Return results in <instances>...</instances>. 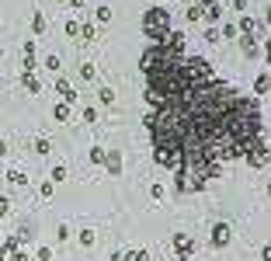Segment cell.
Returning a JSON list of instances; mask_svg holds the SVG:
<instances>
[{
    "label": "cell",
    "instance_id": "6da1fadb",
    "mask_svg": "<svg viewBox=\"0 0 271 261\" xmlns=\"http://www.w3.org/2000/svg\"><path fill=\"white\" fill-rule=\"evenodd\" d=\"M146 77V132L153 160L174 171V192L195 195L222 178L226 160L264 146L261 101L216 77L205 56H188V35L171 31L139 59Z\"/></svg>",
    "mask_w": 271,
    "mask_h": 261
},
{
    "label": "cell",
    "instance_id": "7a4b0ae2",
    "mask_svg": "<svg viewBox=\"0 0 271 261\" xmlns=\"http://www.w3.org/2000/svg\"><path fill=\"white\" fill-rule=\"evenodd\" d=\"M174 28H171V11L167 7H149L146 14H143V35L149 39V46H157V42H167V35H171Z\"/></svg>",
    "mask_w": 271,
    "mask_h": 261
},
{
    "label": "cell",
    "instance_id": "3957f363",
    "mask_svg": "<svg viewBox=\"0 0 271 261\" xmlns=\"http://www.w3.org/2000/svg\"><path fill=\"white\" fill-rule=\"evenodd\" d=\"M229 240H233V230H229V223H216L212 227V234H209V247L212 251H222V247H229Z\"/></svg>",
    "mask_w": 271,
    "mask_h": 261
},
{
    "label": "cell",
    "instance_id": "277c9868",
    "mask_svg": "<svg viewBox=\"0 0 271 261\" xmlns=\"http://www.w3.org/2000/svg\"><path fill=\"white\" fill-rule=\"evenodd\" d=\"M171 244H174V254H177V261H188L191 254H195V240H191L188 234H174V237H171Z\"/></svg>",
    "mask_w": 271,
    "mask_h": 261
},
{
    "label": "cell",
    "instance_id": "5b68a950",
    "mask_svg": "<svg viewBox=\"0 0 271 261\" xmlns=\"http://www.w3.org/2000/svg\"><path fill=\"white\" fill-rule=\"evenodd\" d=\"M237 35H244V39H261L264 28H261V21H254V18H247V14H240V21H237Z\"/></svg>",
    "mask_w": 271,
    "mask_h": 261
},
{
    "label": "cell",
    "instance_id": "8992f818",
    "mask_svg": "<svg viewBox=\"0 0 271 261\" xmlns=\"http://www.w3.org/2000/svg\"><path fill=\"white\" fill-rule=\"evenodd\" d=\"M104 171H108L111 178L122 174V154H119V150H108V154H104Z\"/></svg>",
    "mask_w": 271,
    "mask_h": 261
},
{
    "label": "cell",
    "instance_id": "52a82bcc",
    "mask_svg": "<svg viewBox=\"0 0 271 261\" xmlns=\"http://www.w3.org/2000/svg\"><path fill=\"white\" fill-rule=\"evenodd\" d=\"M21 84H25L28 94H38V91H42V80H38L35 70H21Z\"/></svg>",
    "mask_w": 271,
    "mask_h": 261
},
{
    "label": "cell",
    "instance_id": "ba28073f",
    "mask_svg": "<svg viewBox=\"0 0 271 261\" xmlns=\"http://www.w3.org/2000/svg\"><path fill=\"white\" fill-rule=\"evenodd\" d=\"M56 91L63 94V104H70V108L76 104V98H80V94H76V91L70 87V80H66V77H59V80H56Z\"/></svg>",
    "mask_w": 271,
    "mask_h": 261
},
{
    "label": "cell",
    "instance_id": "9c48e42d",
    "mask_svg": "<svg viewBox=\"0 0 271 261\" xmlns=\"http://www.w3.org/2000/svg\"><path fill=\"white\" fill-rule=\"evenodd\" d=\"M268 91H271V73L264 70V73H257V77H254V94H257V98H264Z\"/></svg>",
    "mask_w": 271,
    "mask_h": 261
},
{
    "label": "cell",
    "instance_id": "30bf717a",
    "mask_svg": "<svg viewBox=\"0 0 271 261\" xmlns=\"http://www.w3.org/2000/svg\"><path fill=\"white\" fill-rule=\"evenodd\" d=\"M240 46H244V56H247V59H257V56H261L257 39H244V35H240Z\"/></svg>",
    "mask_w": 271,
    "mask_h": 261
},
{
    "label": "cell",
    "instance_id": "8fae6325",
    "mask_svg": "<svg viewBox=\"0 0 271 261\" xmlns=\"http://www.w3.org/2000/svg\"><path fill=\"white\" fill-rule=\"evenodd\" d=\"M205 21H209V28H216L219 21H222V4H212V7H205V14H202Z\"/></svg>",
    "mask_w": 271,
    "mask_h": 261
},
{
    "label": "cell",
    "instance_id": "7c38bea8",
    "mask_svg": "<svg viewBox=\"0 0 271 261\" xmlns=\"http://www.w3.org/2000/svg\"><path fill=\"white\" fill-rule=\"evenodd\" d=\"M21 52H25L21 70H35V42H25V46H21Z\"/></svg>",
    "mask_w": 271,
    "mask_h": 261
},
{
    "label": "cell",
    "instance_id": "4fadbf2b",
    "mask_svg": "<svg viewBox=\"0 0 271 261\" xmlns=\"http://www.w3.org/2000/svg\"><path fill=\"white\" fill-rule=\"evenodd\" d=\"M80 39H84V46L98 42V28H94V25H80Z\"/></svg>",
    "mask_w": 271,
    "mask_h": 261
},
{
    "label": "cell",
    "instance_id": "5bb4252c",
    "mask_svg": "<svg viewBox=\"0 0 271 261\" xmlns=\"http://www.w3.org/2000/svg\"><path fill=\"white\" fill-rule=\"evenodd\" d=\"M35 154H38V157H49V154H52V143H49L46 136H38V139H35Z\"/></svg>",
    "mask_w": 271,
    "mask_h": 261
},
{
    "label": "cell",
    "instance_id": "9a60e30c",
    "mask_svg": "<svg viewBox=\"0 0 271 261\" xmlns=\"http://www.w3.org/2000/svg\"><path fill=\"white\" fill-rule=\"evenodd\" d=\"M31 31H35V35H46V14H42V11H35V18H31Z\"/></svg>",
    "mask_w": 271,
    "mask_h": 261
},
{
    "label": "cell",
    "instance_id": "2e32d148",
    "mask_svg": "<svg viewBox=\"0 0 271 261\" xmlns=\"http://www.w3.org/2000/svg\"><path fill=\"white\" fill-rule=\"evenodd\" d=\"M7 181H11V184H18V188H25V184H28V178H25V171H14V167L7 171Z\"/></svg>",
    "mask_w": 271,
    "mask_h": 261
},
{
    "label": "cell",
    "instance_id": "e0dca14e",
    "mask_svg": "<svg viewBox=\"0 0 271 261\" xmlns=\"http://www.w3.org/2000/svg\"><path fill=\"white\" fill-rule=\"evenodd\" d=\"M122 261H149V251H146V247H139V251H129V254H122Z\"/></svg>",
    "mask_w": 271,
    "mask_h": 261
},
{
    "label": "cell",
    "instance_id": "ac0fdd59",
    "mask_svg": "<svg viewBox=\"0 0 271 261\" xmlns=\"http://www.w3.org/2000/svg\"><path fill=\"white\" fill-rule=\"evenodd\" d=\"M80 80H98V66L94 63H84L80 66Z\"/></svg>",
    "mask_w": 271,
    "mask_h": 261
},
{
    "label": "cell",
    "instance_id": "d6986e66",
    "mask_svg": "<svg viewBox=\"0 0 271 261\" xmlns=\"http://www.w3.org/2000/svg\"><path fill=\"white\" fill-rule=\"evenodd\" d=\"M52 119L56 122H70V104H56L52 108Z\"/></svg>",
    "mask_w": 271,
    "mask_h": 261
},
{
    "label": "cell",
    "instance_id": "ffe728a7",
    "mask_svg": "<svg viewBox=\"0 0 271 261\" xmlns=\"http://www.w3.org/2000/svg\"><path fill=\"white\" fill-rule=\"evenodd\" d=\"M219 39H237V21H226L219 28Z\"/></svg>",
    "mask_w": 271,
    "mask_h": 261
},
{
    "label": "cell",
    "instance_id": "44dd1931",
    "mask_svg": "<svg viewBox=\"0 0 271 261\" xmlns=\"http://www.w3.org/2000/svg\"><path fill=\"white\" fill-rule=\"evenodd\" d=\"M94 18H98V25H108V21H111V7H108V4H101V7L94 11Z\"/></svg>",
    "mask_w": 271,
    "mask_h": 261
},
{
    "label": "cell",
    "instance_id": "7402d4cb",
    "mask_svg": "<svg viewBox=\"0 0 271 261\" xmlns=\"http://www.w3.org/2000/svg\"><path fill=\"white\" fill-rule=\"evenodd\" d=\"M98 101L101 104H115V91L111 87H98Z\"/></svg>",
    "mask_w": 271,
    "mask_h": 261
},
{
    "label": "cell",
    "instance_id": "603a6c76",
    "mask_svg": "<svg viewBox=\"0 0 271 261\" xmlns=\"http://www.w3.org/2000/svg\"><path fill=\"white\" fill-rule=\"evenodd\" d=\"M63 31L70 35V39H76V35H80V21H76V18H70V21L63 25Z\"/></svg>",
    "mask_w": 271,
    "mask_h": 261
},
{
    "label": "cell",
    "instance_id": "cb8c5ba5",
    "mask_svg": "<svg viewBox=\"0 0 271 261\" xmlns=\"http://www.w3.org/2000/svg\"><path fill=\"white\" fill-rule=\"evenodd\" d=\"M80 119H84L87 126H94V122H98V108H94V104H87V108L80 111Z\"/></svg>",
    "mask_w": 271,
    "mask_h": 261
},
{
    "label": "cell",
    "instance_id": "d4e9b609",
    "mask_svg": "<svg viewBox=\"0 0 271 261\" xmlns=\"http://www.w3.org/2000/svg\"><path fill=\"white\" fill-rule=\"evenodd\" d=\"M76 240H80L84 247H91V244L98 240V234H94V230H80V234H76Z\"/></svg>",
    "mask_w": 271,
    "mask_h": 261
},
{
    "label": "cell",
    "instance_id": "484cf974",
    "mask_svg": "<svg viewBox=\"0 0 271 261\" xmlns=\"http://www.w3.org/2000/svg\"><path fill=\"white\" fill-rule=\"evenodd\" d=\"M104 146H91V164H104Z\"/></svg>",
    "mask_w": 271,
    "mask_h": 261
},
{
    "label": "cell",
    "instance_id": "4316f807",
    "mask_svg": "<svg viewBox=\"0 0 271 261\" xmlns=\"http://www.w3.org/2000/svg\"><path fill=\"white\" fill-rule=\"evenodd\" d=\"M59 66H63V59H59L56 52H49V56H46V70H59Z\"/></svg>",
    "mask_w": 271,
    "mask_h": 261
},
{
    "label": "cell",
    "instance_id": "83f0119b",
    "mask_svg": "<svg viewBox=\"0 0 271 261\" xmlns=\"http://www.w3.org/2000/svg\"><path fill=\"white\" fill-rule=\"evenodd\" d=\"M202 14H205V11H202L198 4H191V7H188V21H202Z\"/></svg>",
    "mask_w": 271,
    "mask_h": 261
},
{
    "label": "cell",
    "instance_id": "f1b7e54d",
    "mask_svg": "<svg viewBox=\"0 0 271 261\" xmlns=\"http://www.w3.org/2000/svg\"><path fill=\"white\" fill-rule=\"evenodd\" d=\"M35 258H38V261H52V247H46V244H42V247L35 251Z\"/></svg>",
    "mask_w": 271,
    "mask_h": 261
},
{
    "label": "cell",
    "instance_id": "f546056e",
    "mask_svg": "<svg viewBox=\"0 0 271 261\" xmlns=\"http://www.w3.org/2000/svg\"><path fill=\"white\" fill-rule=\"evenodd\" d=\"M52 181H66V167H63V164L52 167Z\"/></svg>",
    "mask_w": 271,
    "mask_h": 261
},
{
    "label": "cell",
    "instance_id": "4dcf8cb0",
    "mask_svg": "<svg viewBox=\"0 0 271 261\" xmlns=\"http://www.w3.org/2000/svg\"><path fill=\"white\" fill-rule=\"evenodd\" d=\"M56 237H59V240H70V227H66V223H59V227H56Z\"/></svg>",
    "mask_w": 271,
    "mask_h": 261
},
{
    "label": "cell",
    "instance_id": "1f68e13d",
    "mask_svg": "<svg viewBox=\"0 0 271 261\" xmlns=\"http://www.w3.org/2000/svg\"><path fill=\"white\" fill-rule=\"evenodd\" d=\"M7 212H11V202H7V199H4V195H0V219H4V216H7Z\"/></svg>",
    "mask_w": 271,
    "mask_h": 261
},
{
    "label": "cell",
    "instance_id": "d6a6232c",
    "mask_svg": "<svg viewBox=\"0 0 271 261\" xmlns=\"http://www.w3.org/2000/svg\"><path fill=\"white\" fill-rule=\"evenodd\" d=\"M261 52H264V59H268V70H271V39H264V49H261Z\"/></svg>",
    "mask_w": 271,
    "mask_h": 261
},
{
    "label": "cell",
    "instance_id": "836d02e7",
    "mask_svg": "<svg viewBox=\"0 0 271 261\" xmlns=\"http://www.w3.org/2000/svg\"><path fill=\"white\" fill-rule=\"evenodd\" d=\"M205 42H219V31L216 28H205Z\"/></svg>",
    "mask_w": 271,
    "mask_h": 261
},
{
    "label": "cell",
    "instance_id": "e575fe53",
    "mask_svg": "<svg viewBox=\"0 0 271 261\" xmlns=\"http://www.w3.org/2000/svg\"><path fill=\"white\" fill-rule=\"evenodd\" d=\"M52 192H56V188H52V181H46V184H42V199H52Z\"/></svg>",
    "mask_w": 271,
    "mask_h": 261
},
{
    "label": "cell",
    "instance_id": "d590c367",
    "mask_svg": "<svg viewBox=\"0 0 271 261\" xmlns=\"http://www.w3.org/2000/svg\"><path fill=\"white\" fill-rule=\"evenodd\" d=\"M261 261H271V244H264V247H261Z\"/></svg>",
    "mask_w": 271,
    "mask_h": 261
},
{
    "label": "cell",
    "instance_id": "8d00e7d4",
    "mask_svg": "<svg viewBox=\"0 0 271 261\" xmlns=\"http://www.w3.org/2000/svg\"><path fill=\"white\" fill-rule=\"evenodd\" d=\"M233 11H240V14H244V11H247V0H233Z\"/></svg>",
    "mask_w": 271,
    "mask_h": 261
},
{
    "label": "cell",
    "instance_id": "74e56055",
    "mask_svg": "<svg viewBox=\"0 0 271 261\" xmlns=\"http://www.w3.org/2000/svg\"><path fill=\"white\" fill-rule=\"evenodd\" d=\"M195 4H198V7L205 11V7H212V4H219V0H195Z\"/></svg>",
    "mask_w": 271,
    "mask_h": 261
},
{
    "label": "cell",
    "instance_id": "f35d334b",
    "mask_svg": "<svg viewBox=\"0 0 271 261\" xmlns=\"http://www.w3.org/2000/svg\"><path fill=\"white\" fill-rule=\"evenodd\" d=\"M0 157H7V143L4 139H0Z\"/></svg>",
    "mask_w": 271,
    "mask_h": 261
},
{
    "label": "cell",
    "instance_id": "ab89813d",
    "mask_svg": "<svg viewBox=\"0 0 271 261\" xmlns=\"http://www.w3.org/2000/svg\"><path fill=\"white\" fill-rule=\"evenodd\" d=\"M264 21H268V28H271V4H268V11H264Z\"/></svg>",
    "mask_w": 271,
    "mask_h": 261
},
{
    "label": "cell",
    "instance_id": "60d3db41",
    "mask_svg": "<svg viewBox=\"0 0 271 261\" xmlns=\"http://www.w3.org/2000/svg\"><path fill=\"white\" fill-rule=\"evenodd\" d=\"M108 261H122V251H115V254H111V258H108Z\"/></svg>",
    "mask_w": 271,
    "mask_h": 261
},
{
    "label": "cell",
    "instance_id": "b9f144b4",
    "mask_svg": "<svg viewBox=\"0 0 271 261\" xmlns=\"http://www.w3.org/2000/svg\"><path fill=\"white\" fill-rule=\"evenodd\" d=\"M70 4H73V7H76V11H80V7H84V0H70Z\"/></svg>",
    "mask_w": 271,
    "mask_h": 261
},
{
    "label": "cell",
    "instance_id": "7bdbcfd3",
    "mask_svg": "<svg viewBox=\"0 0 271 261\" xmlns=\"http://www.w3.org/2000/svg\"><path fill=\"white\" fill-rule=\"evenodd\" d=\"M164 4H174V0H160V7H164Z\"/></svg>",
    "mask_w": 271,
    "mask_h": 261
},
{
    "label": "cell",
    "instance_id": "ee69618b",
    "mask_svg": "<svg viewBox=\"0 0 271 261\" xmlns=\"http://www.w3.org/2000/svg\"><path fill=\"white\" fill-rule=\"evenodd\" d=\"M268 195H271V181H268Z\"/></svg>",
    "mask_w": 271,
    "mask_h": 261
},
{
    "label": "cell",
    "instance_id": "f6af8a7d",
    "mask_svg": "<svg viewBox=\"0 0 271 261\" xmlns=\"http://www.w3.org/2000/svg\"><path fill=\"white\" fill-rule=\"evenodd\" d=\"M0 56H4V46H0Z\"/></svg>",
    "mask_w": 271,
    "mask_h": 261
}]
</instances>
